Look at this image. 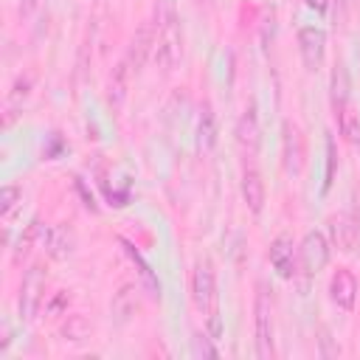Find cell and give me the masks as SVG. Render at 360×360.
I'll return each mask as SVG.
<instances>
[{"label":"cell","instance_id":"cell-32","mask_svg":"<svg viewBox=\"0 0 360 360\" xmlns=\"http://www.w3.org/2000/svg\"><path fill=\"white\" fill-rule=\"evenodd\" d=\"M37 3H39V0H22V3H20V14H22V17H28V14L37 8Z\"/></svg>","mask_w":360,"mask_h":360},{"label":"cell","instance_id":"cell-21","mask_svg":"<svg viewBox=\"0 0 360 360\" xmlns=\"http://www.w3.org/2000/svg\"><path fill=\"white\" fill-rule=\"evenodd\" d=\"M42 231H45V225H42L39 219H31V222L25 225V233H20V239H17V245H14V262H22V259L31 253V248H34L37 242H42Z\"/></svg>","mask_w":360,"mask_h":360},{"label":"cell","instance_id":"cell-28","mask_svg":"<svg viewBox=\"0 0 360 360\" xmlns=\"http://www.w3.org/2000/svg\"><path fill=\"white\" fill-rule=\"evenodd\" d=\"M31 84H34V76H31V73H28L25 79L20 76V79H17V84H14V87H11V93H8V101L14 104V101H20V96L25 98V96H28V87H31Z\"/></svg>","mask_w":360,"mask_h":360},{"label":"cell","instance_id":"cell-11","mask_svg":"<svg viewBox=\"0 0 360 360\" xmlns=\"http://www.w3.org/2000/svg\"><path fill=\"white\" fill-rule=\"evenodd\" d=\"M329 298L335 307H340L343 312H352L357 304V278L349 267H338L329 278Z\"/></svg>","mask_w":360,"mask_h":360},{"label":"cell","instance_id":"cell-19","mask_svg":"<svg viewBox=\"0 0 360 360\" xmlns=\"http://www.w3.org/2000/svg\"><path fill=\"white\" fill-rule=\"evenodd\" d=\"M349 70H346V65L338 59L335 65H332V76H329V98H332V110L335 107H340V104H346V101H352L349 98Z\"/></svg>","mask_w":360,"mask_h":360},{"label":"cell","instance_id":"cell-23","mask_svg":"<svg viewBox=\"0 0 360 360\" xmlns=\"http://www.w3.org/2000/svg\"><path fill=\"white\" fill-rule=\"evenodd\" d=\"M90 329L93 326L84 315H70L68 323L62 326V335H65V340H84V338H90Z\"/></svg>","mask_w":360,"mask_h":360},{"label":"cell","instance_id":"cell-30","mask_svg":"<svg viewBox=\"0 0 360 360\" xmlns=\"http://www.w3.org/2000/svg\"><path fill=\"white\" fill-rule=\"evenodd\" d=\"M68 301H70V295H68V292H59V295H56V298L48 304V312H59V309H62Z\"/></svg>","mask_w":360,"mask_h":360},{"label":"cell","instance_id":"cell-8","mask_svg":"<svg viewBox=\"0 0 360 360\" xmlns=\"http://www.w3.org/2000/svg\"><path fill=\"white\" fill-rule=\"evenodd\" d=\"M329 233H332V245L340 253H354L360 248V217L357 214H335L329 219Z\"/></svg>","mask_w":360,"mask_h":360},{"label":"cell","instance_id":"cell-22","mask_svg":"<svg viewBox=\"0 0 360 360\" xmlns=\"http://www.w3.org/2000/svg\"><path fill=\"white\" fill-rule=\"evenodd\" d=\"M338 174V143L332 135H326V172H323V183H321V194H329L332 183Z\"/></svg>","mask_w":360,"mask_h":360},{"label":"cell","instance_id":"cell-2","mask_svg":"<svg viewBox=\"0 0 360 360\" xmlns=\"http://www.w3.org/2000/svg\"><path fill=\"white\" fill-rule=\"evenodd\" d=\"M253 335H256V357L270 360L276 354V346H273V301H270V292L262 281L256 284V298H253Z\"/></svg>","mask_w":360,"mask_h":360},{"label":"cell","instance_id":"cell-15","mask_svg":"<svg viewBox=\"0 0 360 360\" xmlns=\"http://www.w3.org/2000/svg\"><path fill=\"white\" fill-rule=\"evenodd\" d=\"M42 245L51 259H68L73 253V233L68 225H45Z\"/></svg>","mask_w":360,"mask_h":360},{"label":"cell","instance_id":"cell-20","mask_svg":"<svg viewBox=\"0 0 360 360\" xmlns=\"http://www.w3.org/2000/svg\"><path fill=\"white\" fill-rule=\"evenodd\" d=\"M118 242L124 245V250H127V256H129V259H132V262L138 264V270H141V278H143V284H146V290H149V295H152V298H160V281L155 278V273H152V267H149V264L143 262V256H141V253L135 250V245H132V242H127L124 236H118Z\"/></svg>","mask_w":360,"mask_h":360},{"label":"cell","instance_id":"cell-27","mask_svg":"<svg viewBox=\"0 0 360 360\" xmlns=\"http://www.w3.org/2000/svg\"><path fill=\"white\" fill-rule=\"evenodd\" d=\"M205 332H208L214 340H219V338H222L225 326H222V315H219V307H217V309H211V312L205 315Z\"/></svg>","mask_w":360,"mask_h":360},{"label":"cell","instance_id":"cell-24","mask_svg":"<svg viewBox=\"0 0 360 360\" xmlns=\"http://www.w3.org/2000/svg\"><path fill=\"white\" fill-rule=\"evenodd\" d=\"M22 202V188L20 186H3L0 188V217H11V211Z\"/></svg>","mask_w":360,"mask_h":360},{"label":"cell","instance_id":"cell-13","mask_svg":"<svg viewBox=\"0 0 360 360\" xmlns=\"http://www.w3.org/2000/svg\"><path fill=\"white\" fill-rule=\"evenodd\" d=\"M135 312H138V287L135 284H121L118 292L110 301L112 323L115 326H124V323H129L135 318Z\"/></svg>","mask_w":360,"mask_h":360},{"label":"cell","instance_id":"cell-4","mask_svg":"<svg viewBox=\"0 0 360 360\" xmlns=\"http://www.w3.org/2000/svg\"><path fill=\"white\" fill-rule=\"evenodd\" d=\"M281 166L290 177H301L307 166V141L295 121L281 124Z\"/></svg>","mask_w":360,"mask_h":360},{"label":"cell","instance_id":"cell-3","mask_svg":"<svg viewBox=\"0 0 360 360\" xmlns=\"http://www.w3.org/2000/svg\"><path fill=\"white\" fill-rule=\"evenodd\" d=\"M45 284H48V273L45 267L37 262L22 273V284H20V298H17V312L22 323H31L39 315V307L45 301Z\"/></svg>","mask_w":360,"mask_h":360},{"label":"cell","instance_id":"cell-1","mask_svg":"<svg viewBox=\"0 0 360 360\" xmlns=\"http://www.w3.org/2000/svg\"><path fill=\"white\" fill-rule=\"evenodd\" d=\"M155 62L163 73L174 70L183 59V22L174 0H160L155 8Z\"/></svg>","mask_w":360,"mask_h":360},{"label":"cell","instance_id":"cell-12","mask_svg":"<svg viewBox=\"0 0 360 360\" xmlns=\"http://www.w3.org/2000/svg\"><path fill=\"white\" fill-rule=\"evenodd\" d=\"M155 53V22H143L135 37L129 39V48L124 53L127 65L132 68V73H141V68L146 65V59Z\"/></svg>","mask_w":360,"mask_h":360},{"label":"cell","instance_id":"cell-31","mask_svg":"<svg viewBox=\"0 0 360 360\" xmlns=\"http://www.w3.org/2000/svg\"><path fill=\"white\" fill-rule=\"evenodd\" d=\"M304 3H307V8H312L318 14H326V8H329V0H304Z\"/></svg>","mask_w":360,"mask_h":360},{"label":"cell","instance_id":"cell-7","mask_svg":"<svg viewBox=\"0 0 360 360\" xmlns=\"http://www.w3.org/2000/svg\"><path fill=\"white\" fill-rule=\"evenodd\" d=\"M298 53H301L304 68L309 73H315L323 65V56H326V31L318 28V25L298 28Z\"/></svg>","mask_w":360,"mask_h":360},{"label":"cell","instance_id":"cell-17","mask_svg":"<svg viewBox=\"0 0 360 360\" xmlns=\"http://www.w3.org/2000/svg\"><path fill=\"white\" fill-rule=\"evenodd\" d=\"M214 146H217V115H214V107L202 101L200 118H197V149L211 152Z\"/></svg>","mask_w":360,"mask_h":360},{"label":"cell","instance_id":"cell-5","mask_svg":"<svg viewBox=\"0 0 360 360\" xmlns=\"http://www.w3.org/2000/svg\"><path fill=\"white\" fill-rule=\"evenodd\" d=\"M329 256H332L329 239L321 231H307L301 245H298V267H301V273L304 276H318L329 264Z\"/></svg>","mask_w":360,"mask_h":360},{"label":"cell","instance_id":"cell-25","mask_svg":"<svg viewBox=\"0 0 360 360\" xmlns=\"http://www.w3.org/2000/svg\"><path fill=\"white\" fill-rule=\"evenodd\" d=\"M211 340H214V338H211L208 332H205V335H202V332H194V338H191V354H194V357H211V360L219 357V352H217V346H214Z\"/></svg>","mask_w":360,"mask_h":360},{"label":"cell","instance_id":"cell-18","mask_svg":"<svg viewBox=\"0 0 360 360\" xmlns=\"http://www.w3.org/2000/svg\"><path fill=\"white\" fill-rule=\"evenodd\" d=\"M335 118H338V129L343 135V141H349L352 146L360 149V112L354 110L352 101L335 107Z\"/></svg>","mask_w":360,"mask_h":360},{"label":"cell","instance_id":"cell-14","mask_svg":"<svg viewBox=\"0 0 360 360\" xmlns=\"http://www.w3.org/2000/svg\"><path fill=\"white\" fill-rule=\"evenodd\" d=\"M239 191H242V200L248 205L250 214H262L264 211V200H267V188H264V180L256 169H245L242 172V183H239Z\"/></svg>","mask_w":360,"mask_h":360},{"label":"cell","instance_id":"cell-29","mask_svg":"<svg viewBox=\"0 0 360 360\" xmlns=\"http://www.w3.org/2000/svg\"><path fill=\"white\" fill-rule=\"evenodd\" d=\"M329 3H335L338 8H335V25H343V20H346V8H349V0H329Z\"/></svg>","mask_w":360,"mask_h":360},{"label":"cell","instance_id":"cell-26","mask_svg":"<svg viewBox=\"0 0 360 360\" xmlns=\"http://www.w3.org/2000/svg\"><path fill=\"white\" fill-rule=\"evenodd\" d=\"M318 343H321V357H338L340 354V346L338 343H332V332H329V326H318Z\"/></svg>","mask_w":360,"mask_h":360},{"label":"cell","instance_id":"cell-10","mask_svg":"<svg viewBox=\"0 0 360 360\" xmlns=\"http://www.w3.org/2000/svg\"><path fill=\"white\" fill-rule=\"evenodd\" d=\"M233 135H236V143L248 155H256L259 152V146H262V127H259V107H256L253 98L245 104V110H242V115L236 121Z\"/></svg>","mask_w":360,"mask_h":360},{"label":"cell","instance_id":"cell-16","mask_svg":"<svg viewBox=\"0 0 360 360\" xmlns=\"http://www.w3.org/2000/svg\"><path fill=\"white\" fill-rule=\"evenodd\" d=\"M132 76H135V73H132V68L127 65V59H121V62L112 68L110 82H107V101H110L112 107H121V104H124Z\"/></svg>","mask_w":360,"mask_h":360},{"label":"cell","instance_id":"cell-9","mask_svg":"<svg viewBox=\"0 0 360 360\" xmlns=\"http://www.w3.org/2000/svg\"><path fill=\"white\" fill-rule=\"evenodd\" d=\"M270 264L278 273V278H284V281L295 278V273H298V248L292 245L290 233H278L270 242Z\"/></svg>","mask_w":360,"mask_h":360},{"label":"cell","instance_id":"cell-6","mask_svg":"<svg viewBox=\"0 0 360 360\" xmlns=\"http://www.w3.org/2000/svg\"><path fill=\"white\" fill-rule=\"evenodd\" d=\"M191 301L205 315L217 309V273L208 259H200L191 270Z\"/></svg>","mask_w":360,"mask_h":360}]
</instances>
